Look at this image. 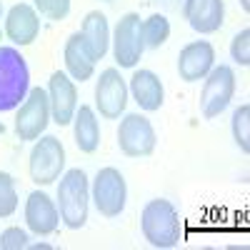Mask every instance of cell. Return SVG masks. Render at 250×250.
Returning a JSON list of instances; mask_svg holds the SVG:
<instances>
[{
  "mask_svg": "<svg viewBox=\"0 0 250 250\" xmlns=\"http://www.w3.org/2000/svg\"><path fill=\"white\" fill-rule=\"evenodd\" d=\"M140 228H143L145 240H148L153 248H160V250L175 248L183 238L180 215L175 210V205L170 200H165V198H155L143 208Z\"/></svg>",
  "mask_w": 250,
  "mask_h": 250,
  "instance_id": "6da1fadb",
  "label": "cell"
},
{
  "mask_svg": "<svg viewBox=\"0 0 250 250\" xmlns=\"http://www.w3.org/2000/svg\"><path fill=\"white\" fill-rule=\"evenodd\" d=\"M90 210V185L85 170L73 168L58 183V213L60 220L70 230H80L88 223Z\"/></svg>",
  "mask_w": 250,
  "mask_h": 250,
  "instance_id": "7a4b0ae2",
  "label": "cell"
},
{
  "mask_svg": "<svg viewBox=\"0 0 250 250\" xmlns=\"http://www.w3.org/2000/svg\"><path fill=\"white\" fill-rule=\"evenodd\" d=\"M30 90L28 62L15 48L0 45V113L15 110Z\"/></svg>",
  "mask_w": 250,
  "mask_h": 250,
  "instance_id": "3957f363",
  "label": "cell"
},
{
  "mask_svg": "<svg viewBox=\"0 0 250 250\" xmlns=\"http://www.w3.org/2000/svg\"><path fill=\"white\" fill-rule=\"evenodd\" d=\"M65 168V148L55 135H40L30 150V180L35 185H53Z\"/></svg>",
  "mask_w": 250,
  "mask_h": 250,
  "instance_id": "277c9868",
  "label": "cell"
},
{
  "mask_svg": "<svg viewBox=\"0 0 250 250\" xmlns=\"http://www.w3.org/2000/svg\"><path fill=\"white\" fill-rule=\"evenodd\" d=\"M90 200L95 203L100 215L118 218L128 203V183L123 173L118 168H100L90 188Z\"/></svg>",
  "mask_w": 250,
  "mask_h": 250,
  "instance_id": "5b68a950",
  "label": "cell"
},
{
  "mask_svg": "<svg viewBox=\"0 0 250 250\" xmlns=\"http://www.w3.org/2000/svg\"><path fill=\"white\" fill-rule=\"evenodd\" d=\"M50 100L48 90L43 88H30L23 105H20L15 115V135L18 140H38L45 133L48 123H50Z\"/></svg>",
  "mask_w": 250,
  "mask_h": 250,
  "instance_id": "8992f818",
  "label": "cell"
},
{
  "mask_svg": "<svg viewBox=\"0 0 250 250\" xmlns=\"http://www.w3.org/2000/svg\"><path fill=\"white\" fill-rule=\"evenodd\" d=\"M155 130L153 123L140 115V113H130L125 115L118 125V145L120 150L128 158H148L155 150Z\"/></svg>",
  "mask_w": 250,
  "mask_h": 250,
  "instance_id": "52a82bcc",
  "label": "cell"
},
{
  "mask_svg": "<svg viewBox=\"0 0 250 250\" xmlns=\"http://www.w3.org/2000/svg\"><path fill=\"white\" fill-rule=\"evenodd\" d=\"M140 15L138 13H125L118 25L110 35V43H113V58L120 68H135L140 58H143V38H140Z\"/></svg>",
  "mask_w": 250,
  "mask_h": 250,
  "instance_id": "ba28073f",
  "label": "cell"
},
{
  "mask_svg": "<svg viewBox=\"0 0 250 250\" xmlns=\"http://www.w3.org/2000/svg\"><path fill=\"white\" fill-rule=\"evenodd\" d=\"M128 83L118 68H105L95 83V108L105 120H118L128 108Z\"/></svg>",
  "mask_w": 250,
  "mask_h": 250,
  "instance_id": "9c48e42d",
  "label": "cell"
},
{
  "mask_svg": "<svg viewBox=\"0 0 250 250\" xmlns=\"http://www.w3.org/2000/svg\"><path fill=\"white\" fill-rule=\"evenodd\" d=\"M203 80H205V85H203V93H200V110L208 120H210V118H218L228 105H230V100L235 95V73L228 65H218Z\"/></svg>",
  "mask_w": 250,
  "mask_h": 250,
  "instance_id": "30bf717a",
  "label": "cell"
},
{
  "mask_svg": "<svg viewBox=\"0 0 250 250\" xmlns=\"http://www.w3.org/2000/svg\"><path fill=\"white\" fill-rule=\"evenodd\" d=\"M48 100H50V118L60 128L73 123L78 110V88L68 73L55 70L48 80Z\"/></svg>",
  "mask_w": 250,
  "mask_h": 250,
  "instance_id": "8fae6325",
  "label": "cell"
},
{
  "mask_svg": "<svg viewBox=\"0 0 250 250\" xmlns=\"http://www.w3.org/2000/svg\"><path fill=\"white\" fill-rule=\"evenodd\" d=\"M213 68H215V50L208 40L188 43L178 55V75L185 83L203 80Z\"/></svg>",
  "mask_w": 250,
  "mask_h": 250,
  "instance_id": "7c38bea8",
  "label": "cell"
},
{
  "mask_svg": "<svg viewBox=\"0 0 250 250\" xmlns=\"http://www.w3.org/2000/svg\"><path fill=\"white\" fill-rule=\"evenodd\" d=\"M3 33L8 35V40H13V43L20 45V48L33 45L38 40V35H40V15H38V10L28 3L13 5L5 15Z\"/></svg>",
  "mask_w": 250,
  "mask_h": 250,
  "instance_id": "4fadbf2b",
  "label": "cell"
},
{
  "mask_svg": "<svg viewBox=\"0 0 250 250\" xmlns=\"http://www.w3.org/2000/svg\"><path fill=\"white\" fill-rule=\"evenodd\" d=\"M25 223L30 228V233L35 235H50L58 230L60 213L58 205L50 200L48 193L43 190H33L25 200Z\"/></svg>",
  "mask_w": 250,
  "mask_h": 250,
  "instance_id": "5bb4252c",
  "label": "cell"
},
{
  "mask_svg": "<svg viewBox=\"0 0 250 250\" xmlns=\"http://www.w3.org/2000/svg\"><path fill=\"white\" fill-rule=\"evenodd\" d=\"M183 18L190 23V28L200 35H210L223 28L225 3L223 0H188Z\"/></svg>",
  "mask_w": 250,
  "mask_h": 250,
  "instance_id": "9a60e30c",
  "label": "cell"
},
{
  "mask_svg": "<svg viewBox=\"0 0 250 250\" xmlns=\"http://www.w3.org/2000/svg\"><path fill=\"white\" fill-rule=\"evenodd\" d=\"M133 100L140 105V110L145 113H155L163 108V100H165V88H163V83L160 78L153 73V70H135L133 78H130V85H128Z\"/></svg>",
  "mask_w": 250,
  "mask_h": 250,
  "instance_id": "2e32d148",
  "label": "cell"
},
{
  "mask_svg": "<svg viewBox=\"0 0 250 250\" xmlns=\"http://www.w3.org/2000/svg\"><path fill=\"white\" fill-rule=\"evenodd\" d=\"M62 58H65V73H68L73 80L85 83V80L93 78L95 62H98V60H95L93 53L88 50V45H85V40H83L80 33H73V35L68 38Z\"/></svg>",
  "mask_w": 250,
  "mask_h": 250,
  "instance_id": "e0dca14e",
  "label": "cell"
},
{
  "mask_svg": "<svg viewBox=\"0 0 250 250\" xmlns=\"http://www.w3.org/2000/svg\"><path fill=\"white\" fill-rule=\"evenodd\" d=\"M73 138H75V145L80 153L85 155H93L100 145V125H98V118H95V110L90 105H80L75 110V118H73Z\"/></svg>",
  "mask_w": 250,
  "mask_h": 250,
  "instance_id": "ac0fdd59",
  "label": "cell"
},
{
  "mask_svg": "<svg viewBox=\"0 0 250 250\" xmlns=\"http://www.w3.org/2000/svg\"><path fill=\"white\" fill-rule=\"evenodd\" d=\"M80 35L85 40L88 50L93 53L95 60H103L110 48V28H108V18L103 15L100 10H90L83 20V28Z\"/></svg>",
  "mask_w": 250,
  "mask_h": 250,
  "instance_id": "d6986e66",
  "label": "cell"
},
{
  "mask_svg": "<svg viewBox=\"0 0 250 250\" xmlns=\"http://www.w3.org/2000/svg\"><path fill=\"white\" fill-rule=\"evenodd\" d=\"M140 38L145 48H160L168 43L170 38V20L165 18L163 13H153L150 18H145L140 23Z\"/></svg>",
  "mask_w": 250,
  "mask_h": 250,
  "instance_id": "ffe728a7",
  "label": "cell"
},
{
  "mask_svg": "<svg viewBox=\"0 0 250 250\" xmlns=\"http://www.w3.org/2000/svg\"><path fill=\"white\" fill-rule=\"evenodd\" d=\"M230 128H233V138L238 143V148L248 155L250 153V105L248 103H243V105L233 113Z\"/></svg>",
  "mask_w": 250,
  "mask_h": 250,
  "instance_id": "44dd1931",
  "label": "cell"
},
{
  "mask_svg": "<svg viewBox=\"0 0 250 250\" xmlns=\"http://www.w3.org/2000/svg\"><path fill=\"white\" fill-rule=\"evenodd\" d=\"M18 210V193H15V180L10 173L0 170V220L10 218Z\"/></svg>",
  "mask_w": 250,
  "mask_h": 250,
  "instance_id": "7402d4cb",
  "label": "cell"
},
{
  "mask_svg": "<svg viewBox=\"0 0 250 250\" xmlns=\"http://www.w3.org/2000/svg\"><path fill=\"white\" fill-rule=\"evenodd\" d=\"M33 8L48 20H65L70 13V0H33Z\"/></svg>",
  "mask_w": 250,
  "mask_h": 250,
  "instance_id": "603a6c76",
  "label": "cell"
},
{
  "mask_svg": "<svg viewBox=\"0 0 250 250\" xmlns=\"http://www.w3.org/2000/svg\"><path fill=\"white\" fill-rule=\"evenodd\" d=\"M230 55H233V60L238 62V65H243V68L250 65V30H248V28H243V30L233 38Z\"/></svg>",
  "mask_w": 250,
  "mask_h": 250,
  "instance_id": "cb8c5ba5",
  "label": "cell"
},
{
  "mask_svg": "<svg viewBox=\"0 0 250 250\" xmlns=\"http://www.w3.org/2000/svg\"><path fill=\"white\" fill-rule=\"evenodd\" d=\"M0 248L3 250H23L28 248V233L20 230V228H5L3 235H0Z\"/></svg>",
  "mask_w": 250,
  "mask_h": 250,
  "instance_id": "d4e9b609",
  "label": "cell"
},
{
  "mask_svg": "<svg viewBox=\"0 0 250 250\" xmlns=\"http://www.w3.org/2000/svg\"><path fill=\"white\" fill-rule=\"evenodd\" d=\"M153 3H160V5H168V8H173V10H185V5H188V0H153Z\"/></svg>",
  "mask_w": 250,
  "mask_h": 250,
  "instance_id": "484cf974",
  "label": "cell"
},
{
  "mask_svg": "<svg viewBox=\"0 0 250 250\" xmlns=\"http://www.w3.org/2000/svg\"><path fill=\"white\" fill-rule=\"evenodd\" d=\"M48 248H50L48 243H35V245H33V250H48Z\"/></svg>",
  "mask_w": 250,
  "mask_h": 250,
  "instance_id": "4316f807",
  "label": "cell"
},
{
  "mask_svg": "<svg viewBox=\"0 0 250 250\" xmlns=\"http://www.w3.org/2000/svg\"><path fill=\"white\" fill-rule=\"evenodd\" d=\"M240 5H243L245 13H250V0H240Z\"/></svg>",
  "mask_w": 250,
  "mask_h": 250,
  "instance_id": "83f0119b",
  "label": "cell"
},
{
  "mask_svg": "<svg viewBox=\"0 0 250 250\" xmlns=\"http://www.w3.org/2000/svg\"><path fill=\"white\" fill-rule=\"evenodd\" d=\"M3 133H5V125H3V123H0V135H3Z\"/></svg>",
  "mask_w": 250,
  "mask_h": 250,
  "instance_id": "f1b7e54d",
  "label": "cell"
},
{
  "mask_svg": "<svg viewBox=\"0 0 250 250\" xmlns=\"http://www.w3.org/2000/svg\"><path fill=\"white\" fill-rule=\"evenodd\" d=\"M0 15H3V3H0Z\"/></svg>",
  "mask_w": 250,
  "mask_h": 250,
  "instance_id": "f546056e",
  "label": "cell"
},
{
  "mask_svg": "<svg viewBox=\"0 0 250 250\" xmlns=\"http://www.w3.org/2000/svg\"><path fill=\"white\" fill-rule=\"evenodd\" d=\"M103 3H113V0H103Z\"/></svg>",
  "mask_w": 250,
  "mask_h": 250,
  "instance_id": "4dcf8cb0",
  "label": "cell"
},
{
  "mask_svg": "<svg viewBox=\"0 0 250 250\" xmlns=\"http://www.w3.org/2000/svg\"><path fill=\"white\" fill-rule=\"evenodd\" d=\"M0 40H3V30H0Z\"/></svg>",
  "mask_w": 250,
  "mask_h": 250,
  "instance_id": "1f68e13d",
  "label": "cell"
}]
</instances>
